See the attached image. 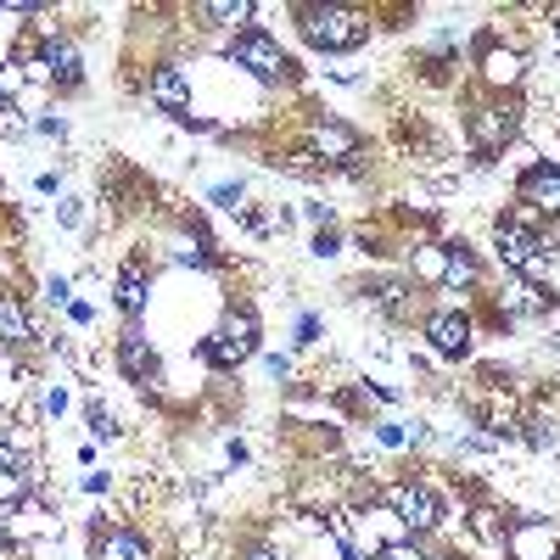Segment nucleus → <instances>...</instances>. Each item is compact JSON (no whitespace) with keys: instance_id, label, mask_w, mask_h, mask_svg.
<instances>
[{"instance_id":"nucleus-11","label":"nucleus","mask_w":560,"mask_h":560,"mask_svg":"<svg viewBox=\"0 0 560 560\" xmlns=\"http://www.w3.org/2000/svg\"><path fill=\"white\" fill-rule=\"evenodd\" d=\"M118 364L129 370V376H152V370H158V359H152L147 337H140V325H129V331L118 337Z\"/></svg>"},{"instance_id":"nucleus-6","label":"nucleus","mask_w":560,"mask_h":560,"mask_svg":"<svg viewBox=\"0 0 560 560\" xmlns=\"http://www.w3.org/2000/svg\"><path fill=\"white\" fill-rule=\"evenodd\" d=\"M427 337H432V348H438V353L459 359L465 348H471V319L454 314V308H443V314H432V319H427Z\"/></svg>"},{"instance_id":"nucleus-13","label":"nucleus","mask_w":560,"mask_h":560,"mask_svg":"<svg viewBox=\"0 0 560 560\" xmlns=\"http://www.w3.org/2000/svg\"><path fill=\"white\" fill-rule=\"evenodd\" d=\"M118 308L129 319L147 308V275H140V264H124V275H118Z\"/></svg>"},{"instance_id":"nucleus-5","label":"nucleus","mask_w":560,"mask_h":560,"mask_svg":"<svg viewBox=\"0 0 560 560\" xmlns=\"http://www.w3.org/2000/svg\"><path fill=\"white\" fill-rule=\"evenodd\" d=\"M393 510H398V522H404L409 533H432V527L443 522V499H438L427 482H404V488L393 493Z\"/></svg>"},{"instance_id":"nucleus-16","label":"nucleus","mask_w":560,"mask_h":560,"mask_svg":"<svg viewBox=\"0 0 560 560\" xmlns=\"http://www.w3.org/2000/svg\"><path fill=\"white\" fill-rule=\"evenodd\" d=\"M197 18L202 23H247L253 7H247V0H208V7H197Z\"/></svg>"},{"instance_id":"nucleus-23","label":"nucleus","mask_w":560,"mask_h":560,"mask_svg":"<svg viewBox=\"0 0 560 560\" xmlns=\"http://www.w3.org/2000/svg\"><path fill=\"white\" fill-rule=\"evenodd\" d=\"M0 471H23V459H18L7 443H0Z\"/></svg>"},{"instance_id":"nucleus-25","label":"nucleus","mask_w":560,"mask_h":560,"mask_svg":"<svg viewBox=\"0 0 560 560\" xmlns=\"http://www.w3.org/2000/svg\"><path fill=\"white\" fill-rule=\"evenodd\" d=\"M7 544H12V533H7V522H0V555H7Z\"/></svg>"},{"instance_id":"nucleus-8","label":"nucleus","mask_w":560,"mask_h":560,"mask_svg":"<svg viewBox=\"0 0 560 560\" xmlns=\"http://www.w3.org/2000/svg\"><path fill=\"white\" fill-rule=\"evenodd\" d=\"M152 102H158L163 113H174V118L191 113V84H185L179 68H158V73H152Z\"/></svg>"},{"instance_id":"nucleus-4","label":"nucleus","mask_w":560,"mask_h":560,"mask_svg":"<svg viewBox=\"0 0 560 560\" xmlns=\"http://www.w3.org/2000/svg\"><path fill=\"white\" fill-rule=\"evenodd\" d=\"M230 57H236L242 68H253L264 84H280V79L292 73V57L280 51V45H275L264 28H242V34H236V45H230Z\"/></svg>"},{"instance_id":"nucleus-3","label":"nucleus","mask_w":560,"mask_h":560,"mask_svg":"<svg viewBox=\"0 0 560 560\" xmlns=\"http://www.w3.org/2000/svg\"><path fill=\"white\" fill-rule=\"evenodd\" d=\"M499 258H504L510 269H522V275H538V269L549 264L544 236L527 224V213H510V219H499Z\"/></svg>"},{"instance_id":"nucleus-22","label":"nucleus","mask_w":560,"mask_h":560,"mask_svg":"<svg viewBox=\"0 0 560 560\" xmlns=\"http://www.w3.org/2000/svg\"><path fill=\"white\" fill-rule=\"evenodd\" d=\"M314 337H319V319L303 314V319H298V342H314Z\"/></svg>"},{"instance_id":"nucleus-1","label":"nucleus","mask_w":560,"mask_h":560,"mask_svg":"<svg viewBox=\"0 0 560 560\" xmlns=\"http://www.w3.org/2000/svg\"><path fill=\"white\" fill-rule=\"evenodd\" d=\"M298 23H303V39L319 45V51H353V45L370 39V23L353 7H298Z\"/></svg>"},{"instance_id":"nucleus-14","label":"nucleus","mask_w":560,"mask_h":560,"mask_svg":"<svg viewBox=\"0 0 560 560\" xmlns=\"http://www.w3.org/2000/svg\"><path fill=\"white\" fill-rule=\"evenodd\" d=\"M34 331H28V314H23V303L18 298H7V292H0V342H28Z\"/></svg>"},{"instance_id":"nucleus-21","label":"nucleus","mask_w":560,"mask_h":560,"mask_svg":"<svg viewBox=\"0 0 560 560\" xmlns=\"http://www.w3.org/2000/svg\"><path fill=\"white\" fill-rule=\"evenodd\" d=\"M213 202H219V208H236V202H242V185H219Z\"/></svg>"},{"instance_id":"nucleus-7","label":"nucleus","mask_w":560,"mask_h":560,"mask_svg":"<svg viewBox=\"0 0 560 560\" xmlns=\"http://www.w3.org/2000/svg\"><path fill=\"white\" fill-rule=\"evenodd\" d=\"M522 202H533L538 213H560V168H549V163H533L527 174H522Z\"/></svg>"},{"instance_id":"nucleus-18","label":"nucleus","mask_w":560,"mask_h":560,"mask_svg":"<svg viewBox=\"0 0 560 560\" xmlns=\"http://www.w3.org/2000/svg\"><path fill=\"white\" fill-rule=\"evenodd\" d=\"M23 493H28V477H23V471H0V504H7V499L18 504Z\"/></svg>"},{"instance_id":"nucleus-10","label":"nucleus","mask_w":560,"mask_h":560,"mask_svg":"<svg viewBox=\"0 0 560 560\" xmlns=\"http://www.w3.org/2000/svg\"><path fill=\"white\" fill-rule=\"evenodd\" d=\"M39 73L57 79L62 90H73V84H79V51H73L68 39H51V45L39 51Z\"/></svg>"},{"instance_id":"nucleus-17","label":"nucleus","mask_w":560,"mask_h":560,"mask_svg":"<svg viewBox=\"0 0 560 560\" xmlns=\"http://www.w3.org/2000/svg\"><path fill=\"white\" fill-rule=\"evenodd\" d=\"M443 275L454 280V287H477V275H482V264L465 253V247H448V264H443Z\"/></svg>"},{"instance_id":"nucleus-9","label":"nucleus","mask_w":560,"mask_h":560,"mask_svg":"<svg viewBox=\"0 0 560 560\" xmlns=\"http://www.w3.org/2000/svg\"><path fill=\"white\" fill-rule=\"evenodd\" d=\"M96 560H152V544L129 527H113V533H96Z\"/></svg>"},{"instance_id":"nucleus-24","label":"nucleus","mask_w":560,"mask_h":560,"mask_svg":"<svg viewBox=\"0 0 560 560\" xmlns=\"http://www.w3.org/2000/svg\"><path fill=\"white\" fill-rule=\"evenodd\" d=\"M247 560H280V555H275L269 544H258V549H247Z\"/></svg>"},{"instance_id":"nucleus-19","label":"nucleus","mask_w":560,"mask_h":560,"mask_svg":"<svg viewBox=\"0 0 560 560\" xmlns=\"http://www.w3.org/2000/svg\"><path fill=\"white\" fill-rule=\"evenodd\" d=\"M319 147H337V152H353V135L331 124V129H319Z\"/></svg>"},{"instance_id":"nucleus-15","label":"nucleus","mask_w":560,"mask_h":560,"mask_svg":"<svg viewBox=\"0 0 560 560\" xmlns=\"http://www.w3.org/2000/svg\"><path fill=\"white\" fill-rule=\"evenodd\" d=\"M482 73H488L493 84H510V79H516L522 68H516V57H510V51H499L493 39H482Z\"/></svg>"},{"instance_id":"nucleus-12","label":"nucleus","mask_w":560,"mask_h":560,"mask_svg":"<svg viewBox=\"0 0 560 560\" xmlns=\"http://www.w3.org/2000/svg\"><path fill=\"white\" fill-rule=\"evenodd\" d=\"M471 135H477V147L488 152V147H499V140H510L516 135V113H499V107H488V113H477V124H471Z\"/></svg>"},{"instance_id":"nucleus-20","label":"nucleus","mask_w":560,"mask_h":560,"mask_svg":"<svg viewBox=\"0 0 560 560\" xmlns=\"http://www.w3.org/2000/svg\"><path fill=\"white\" fill-rule=\"evenodd\" d=\"M382 560H427V555H420L415 544H387V549H382Z\"/></svg>"},{"instance_id":"nucleus-2","label":"nucleus","mask_w":560,"mask_h":560,"mask_svg":"<svg viewBox=\"0 0 560 560\" xmlns=\"http://www.w3.org/2000/svg\"><path fill=\"white\" fill-rule=\"evenodd\" d=\"M253 353H258V319H253V314H224L219 331L202 342V359H208L213 370H236V364H247Z\"/></svg>"}]
</instances>
